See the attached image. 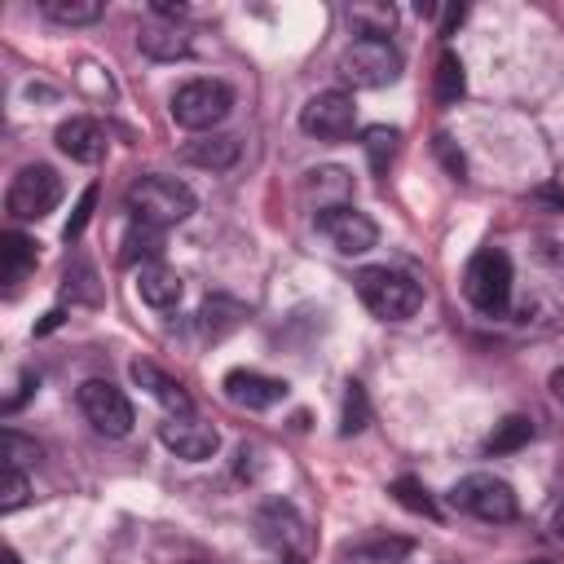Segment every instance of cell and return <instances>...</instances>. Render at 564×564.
Masks as SVG:
<instances>
[{"mask_svg": "<svg viewBox=\"0 0 564 564\" xmlns=\"http://www.w3.org/2000/svg\"><path fill=\"white\" fill-rule=\"evenodd\" d=\"M31 498L26 471L22 467H0V511H18Z\"/></svg>", "mask_w": 564, "mask_h": 564, "instance_id": "29", "label": "cell"}, {"mask_svg": "<svg viewBox=\"0 0 564 564\" xmlns=\"http://www.w3.org/2000/svg\"><path fill=\"white\" fill-rule=\"evenodd\" d=\"M150 13H154V18H181V13H185V4H172V0H154V4H150Z\"/></svg>", "mask_w": 564, "mask_h": 564, "instance_id": "33", "label": "cell"}, {"mask_svg": "<svg viewBox=\"0 0 564 564\" xmlns=\"http://www.w3.org/2000/svg\"><path fill=\"white\" fill-rule=\"evenodd\" d=\"M31 269H35V242H31L26 234H18V229L0 234V278H4V286L18 291V282H22Z\"/></svg>", "mask_w": 564, "mask_h": 564, "instance_id": "17", "label": "cell"}, {"mask_svg": "<svg viewBox=\"0 0 564 564\" xmlns=\"http://www.w3.org/2000/svg\"><path fill=\"white\" fill-rule=\"evenodd\" d=\"M53 141H57V150H62L66 159H75V163H97V159L106 154V132H101V123L88 119V115L62 119L57 132H53Z\"/></svg>", "mask_w": 564, "mask_h": 564, "instance_id": "13", "label": "cell"}, {"mask_svg": "<svg viewBox=\"0 0 564 564\" xmlns=\"http://www.w3.org/2000/svg\"><path fill=\"white\" fill-rule=\"evenodd\" d=\"M93 203H97V185H88V189L79 194V203H75V212H70V220H66V229H62L66 242H75V238L84 234V225H88V216H93Z\"/></svg>", "mask_w": 564, "mask_h": 564, "instance_id": "31", "label": "cell"}, {"mask_svg": "<svg viewBox=\"0 0 564 564\" xmlns=\"http://www.w3.org/2000/svg\"><path fill=\"white\" fill-rule=\"evenodd\" d=\"M128 370H132V379H137V383H141V388H145V392H150V397H154V401H159L167 414H194L189 392H185V388H181L172 375H163L154 361H132Z\"/></svg>", "mask_w": 564, "mask_h": 564, "instance_id": "16", "label": "cell"}, {"mask_svg": "<svg viewBox=\"0 0 564 564\" xmlns=\"http://www.w3.org/2000/svg\"><path fill=\"white\" fill-rule=\"evenodd\" d=\"M463 93H467V75H463L458 53H454V48H441L436 70H432V97H436L441 106H454Z\"/></svg>", "mask_w": 564, "mask_h": 564, "instance_id": "20", "label": "cell"}, {"mask_svg": "<svg viewBox=\"0 0 564 564\" xmlns=\"http://www.w3.org/2000/svg\"><path fill=\"white\" fill-rule=\"evenodd\" d=\"M220 388L238 410H269L286 397V383L273 375H260V370H229Z\"/></svg>", "mask_w": 564, "mask_h": 564, "instance_id": "12", "label": "cell"}, {"mask_svg": "<svg viewBox=\"0 0 564 564\" xmlns=\"http://www.w3.org/2000/svg\"><path fill=\"white\" fill-rule=\"evenodd\" d=\"M229 110H234V93L220 79H185L172 93V119L185 132H212L216 123H225Z\"/></svg>", "mask_w": 564, "mask_h": 564, "instance_id": "5", "label": "cell"}, {"mask_svg": "<svg viewBox=\"0 0 564 564\" xmlns=\"http://www.w3.org/2000/svg\"><path fill=\"white\" fill-rule=\"evenodd\" d=\"M529 564H542V560H529Z\"/></svg>", "mask_w": 564, "mask_h": 564, "instance_id": "38", "label": "cell"}, {"mask_svg": "<svg viewBox=\"0 0 564 564\" xmlns=\"http://www.w3.org/2000/svg\"><path fill=\"white\" fill-rule=\"evenodd\" d=\"M0 458H4V467H31V463L40 458V445L26 441L22 432L4 427V432H0Z\"/></svg>", "mask_w": 564, "mask_h": 564, "instance_id": "28", "label": "cell"}, {"mask_svg": "<svg viewBox=\"0 0 564 564\" xmlns=\"http://www.w3.org/2000/svg\"><path fill=\"white\" fill-rule=\"evenodd\" d=\"M397 141H401V132H397V128H383V123H375V128L361 132V150H366V159H370V167H375L379 176H383L388 163L397 159Z\"/></svg>", "mask_w": 564, "mask_h": 564, "instance_id": "24", "label": "cell"}, {"mask_svg": "<svg viewBox=\"0 0 564 564\" xmlns=\"http://www.w3.org/2000/svg\"><path fill=\"white\" fill-rule=\"evenodd\" d=\"M40 9L62 26H88L101 18V0H40Z\"/></svg>", "mask_w": 564, "mask_h": 564, "instance_id": "23", "label": "cell"}, {"mask_svg": "<svg viewBox=\"0 0 564 564\" xmlns=\"http://www.w3.org/2000/svg\"><path fill=\"white\" fill-rule=\"evenodd\" d=\"M551 524H555V533H560V538H564V502H560V507H555V516H551Z\"/></svg>", "mask_w": 564, "mask_h": 564, "instance_id": "36", "label": "cell"}, {"mask_svg": "<svg viewBox=\"0 0 564 564\" xmlns=\"http://www.w3.org/2000/svg\"><path fill=\"white\" fill-rule=\"evenodd\" d=\"M97 273H93V264L88 260H75V264H66V291L75 295V300H84V304H97Z\"/></svg>", "mask_w": 564, "mask_h": 564, "instance_id": "30", "label": "cell"}, {"mask_svg": "<svg viewBox=\"0 0 564 564\" xmlns=\"http://www.w3.org/2000/svg\"><path fill=\"white\" fill-rule=\"evenodd\" d=\"M317 229L330 238V247H335L339 256H361V251H370L375 238H379L375 220H370L366 212H357L352 203L322 207V212H317Z\"/></svg>", "mask_w": 564, "mask_h": 564, "instance_id": "10", "label": "cell"}, {"mask_svg": "<svg viewBox=\"0 0 564 564\" xmlns=\"http://www.w3.org/2000/svg\"><path fill=\"white\" fill-rule=\"evenodd\" d=\"M238 154H242V145L229 132H203V137H194V141L181 145V159L194 163V167H203V172H225V167L238 163Z\"/></svg>", "mask_w": 564, "mask_h": 564, "instance_id": "14", "label": "cell"}, {"mask_svg": "<svg viewBox=\"0 0 564 564\" xmlns=\"http://www.w3.org/2000/svg\"><path fill=\"white\" fill-rule=\"evenodd\" d=\"M432 145H436L441 163L449 167V176H454V181H463V172H467V159H463V150H458V145H454L445 132H436V141H432Z\"/></svg>", "mask_w": 564, "mask_h": 564, "instance_id": "32", "label": "cell"}, {"mask_svg": "<svg viewBox=\"0 0 564 564\" xmlns=\"http://www.w3.org/2000/svg\"><path fill=\"white\" fill-rule=\"evenodd\" d=\"M366 423H370L366 388H361L357 379H348V388H344V419H339V432H344V436H357Z\"/></svg>", "mask_w": 564, "mask_h": 564, "instance_id": "27", "label": "cell"}, {"mask_svg": "<svg viewBox=\"0 0 564 564\" xmlns=\"http://www.w3.org/2000/svg\"><path fill=\"white\" fill-rule=\"evenodd\" d=\"M4 564H22V555L18 551H4Z\"/></svg>", "mask_w": 564, "mask_h": 564, "instance_id": "37", "label": "cell"}, {"mask_svg": "<svg viewBox=\"0 0 564 564\" xmlns=\"http://www.w3.org/2000/svg\"><path fill=\"white\" fill-rule=\"evenodd\" d=\"M159 441H163L176 458H189V463L212 458V454H216V445H220L216 427H212V423H203V419H194V414H167V419L159 423Z\"/></svg>", "mask_w": 564, "mask_h": 564, "instance_id": "11", "label": "cell"}, {"mask_svg": "<svg viewBox=\"0 0 564 564\" xmlns=\"http://www.w3.org/2000/svg\"><path fill=\"white\" fill-rule=\"evenodd\" d=\"M392 498H397L405 511H414V516H427V520L441 516L436 502H432V494H427L423 480H414V476H397V480H392Z\"/></svg>", "mask_w": 564, "mask_h": 564, "instance_id": "26", "label": "cell"}, {"mask_svg": "<svg viewBox=\"0 0 564 564\" xmlns=\"http://www.w3.org/2000/svg\"><path fill=\"white\" fill-rule=\"evenodd\" d=\"M551 397L564 405V366H560V370H551Z\"/></svg>", "mask_w": 564, "mask_h": 564, "instance_id": "34", "label": "cell"}, {"mask_svg": "<svg viewBox=\"0 0 564 564\" xmlns=\"http://www.w3.org/2000/svg\"><path fill=\"white\" fill-rule=\"evenodd\" d=\"M357 295L361 304L379 317V322H405L423 308V286L401 273V269H388V264H370L357 273Z\"/></svg>", "mask_w": 564, "mask_h": 564, "instance_id": "2", "label": "cell"}, {"mask_svg": "<svg viewBox=\"0 0 564 564\" xmlns=\"http://www.w3.org/2000/svg\"><path fill=\"white\" fill-rule=\"evenodd\" d=\"M159 251H163V229H154V225H137V220H132V229L123 234V251H119V260H123V264H137V260L154 264Z\"/></svg>", "mask_w": 564, "mask_h": 564, "instance_id": "21", "label": "cell"}, {"mask_svg": "<svg viewBox=\"0 0 564 564\" xmlns=\"http://www.w3.org/2000/svg\"><path fill=\"white\" fill-rule=\"evenodd\" d=\"M454 507L476 516V520H489V524H502V520H516L520 502H516V489L502 480V476H489V471H471L454 485Z\"/></svg>", "mask_w": 564, "mask_h": 564, "instance_id": "7", "label": "cell"}, {"mask_svg": "<svg viewBox=\"0 0 564 564\" xmlns=\"http://www.w3.org/2000/svg\"><path fill=\"white\" fill-rule=\"evenodd\" d=\"M137 48L154 62H176V57L189 53V35H181L176 26H163V22H145L137 31Z\"/></svg>", "mask_w": 564, "mask_h": 564, "instance_id": "19", "label": "cell"}, {"mask_svg": "<svg viewBox=\"0 0 564 564\" xmlns=\"http://www.w3.org/2000/svg\"><path fill=\"white\" fill-rule=\"evenodd\" d=\"M62 203V176L48 163H26L4 194V212L13 220H40Z\"/></svg>", "mask_w": 564, "mask_h": 564, "instance_id": "6", "label": "cell"}, {"mask_svg": "<svg viewBox=\"0 0 564 564\" xmlns=\"http://www.w3.org/2000/svg\"><path fill=\"white\" fill-rule=\"evenodd\" d=\"M339 75L352 88H383L401 75V53L388 35H357L344 53H339Z\"/></svg>", "mask_w": 564, "mask_h": 564, "instance_id": "4", "label": "cell"}, {"mask_svg": "<svg viewBox=\"0 0 564 564\" xmlns=\"http://www.w3.org/2000/svg\"><path fill=\"white\" fill-rule=\"evenodd\" d=\"M463 22V9H445V22H441V35H449L454 26Z\"/></svg>", "mask_w": 564, "mask_h": 564, "instance_id": "35", "label": "cell"}, {"mask_svg": "<svg viewBox=\"0 0 564 564\" xmlns=\"http://www.w3.org/2000/svg\"><path fill=\"white\" fill-rule=\"evenodd\" d=\"M181 291H185V282H181V273L172 264L154 260V264H141L137 269V295L150 308H176L181 304Z\"/></svg>", "mask_w": 564, "mask_h": 564, "instance_id": "15", "label": "cell"}, {"mask_svg": "<svg viewBox=\"0 0 564 564\" xmlns=\"http://www.w3.org/2000/svg\"><path fill=\"white\" fill-rule=\"evenodd\" d=\"M533 441V423L524 419V414H507L498 427H494V436H489V454H511V449H520V445H529Z\"/></svg>", "mask_w": 564, "mask_h": 564, "instance_id": "25", "label": "cell"}, {"mask_svg": "<svg viewBox=\"0 0 564 564\" xmlns=\"http://www.w3.org/2000/svg\"><path fill=\"white\" fill-rule=\"evenodd\" d=\"M75 401H79V414H84L101 436H128L132 423H137L132 401H128L110 379H84L79 392H75Z\"/></svg>", "mask_w": 564, "mask_h": 564, "instance_id": "8", "label": "cell"}, {"mask_svg": "<svg viewBox=\"0 0 564 564\" xmlns=\"http://www.w3.org/2000/svg\"><path fill=\"white\" fill-rule=\"evenodd\" d=\"M463 295L476 313L502 317L511 304V256L502 247H480L463 269Z\"/></svg>", "mask_w": 564, "mask_h": 564, "instance_id": "3", "label": "cell"}, {"mask_svg": "<svg viewBox=\"0 0 564 564\" xmlns=\"http://www.w3.org/2000/svg\"><path fill=\"white\" fill-rule=\"evenodd\" d=\"M198 317H203V330H207L212 339H220V335H229V330H234V326H238V322L247 317V308H242L238 300L212 295V300L203 304V313H198Z\"/></svg>", "mask_w": 564, "mask_h": 564, "instance_id": "22", "label": "cell"}, {"mask_svg": "<svg viewBox=\"0 0 564 564\" xmlns=\"http://www.w3.org/2000/svg\"><path fill=\"white\" fill-rule=\"evenodd\" d=\"M352 128H357V106H352V97L339 93V88L313 93V97L300 106V132H304V137L344 141V137H352Z\"/></svg>", "mask_w": 564, "mask_h": 564, "instance_id": "9", "label": "cell"}, {"mask_svg": "<svg viewBox=\"0 0 564 564\" xmlns=\"http://www.w3.org/2000/svg\"><path fill=\"white\" fill-rule=\"evenodd\" d=\"M123 207L132 212V220H137V225L167 229V225L189 220V216H194V207H198V198H194V189H189L185 181L150 172V176H141V181H132V185H128Z\"/></svg>", "mask_w": 564, "mask_h": 564, "instance_id": "1", "label": "cell"}, {"mask_svg": "<svg viewBox=\"0 0 564 564\" xmlns=\"http://www.w3.org/2000/svg\"><path fill=\"white\" fill-rule=\"evenodd\" d=\"M256 524H260V538L273 546H300L304 542V520L295 516L291 502H269Z\"/></svg>", "mask_w": 564, "mask_h": 564, "instance_id": "18", "label": "cell"}]
</instances>
